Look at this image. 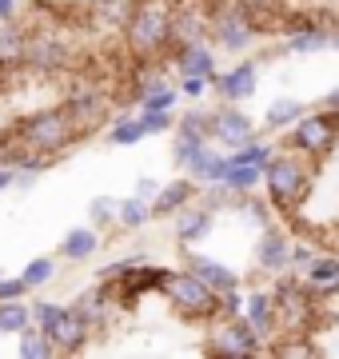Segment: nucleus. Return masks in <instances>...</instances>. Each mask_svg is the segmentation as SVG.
Instances as JSON below:
<instances>
[{
  "label": "nucleus",
  "instance_id": "1",
  "mask_svg": "<svg viewBox=\"0 0 339 359\" xmlns=\"http://www.w3.org/2000/svg\"><path fill=\"white\" fill-rule=\"evenodd\" d=\"M16 140L25 144V152L32 156H44V160H60L76 148L88 132L80 128V120L68 112V104H56V108H36V112L20 116L13 124Z\"/></svg>",
  "mask_w": 339,
  "mask_h": 359
},
{
  "label": "nucleus",
  "instance_id": "2",
  "mask_svg": "<svg viewBox=\"0 0 339 359\" xmlns=\"http://www.w3.org/2000/svg\"><path fill=\"white\" fill-rule=\"evenodd\" d=\"M172 13H176V0H136L128 25L120 28L124 48L128 56L140 60H168L176 48V28H172Z\"/></svg>",
  "mask_w": 339,
  "mask_h": 359
},
{
  "label": "nucleus",
  "instance_id": "3",
  "mask_svg": "<svg viewBox=\"0 0 339 359\" xmlns=\"http://www.w3.org/2000/svg\"><path fill=\"white\" fill-rule=\"evenodd\" d=\"M312 184H315V160H307L303 152H291L284 144L263 164V196L275 208V216H296L303 200L312 196Z\"/></svg>",
  "mask_w": 339,
  "mask_h": 359
},
{
  "label": "nucleus",
  "instance_id": "4",
  "mask_svg": "<svg viewBox=\"0 0 339 359\" xmlns=\"http://www.w3.org/2000/svg\"><path fill=\"white\" fill-rule=\"evenodd\" d=\"M164 299L172 304V311L188 323H212L220 320V292L208 287L192 268H172L168 283H164Z\"/></svg>",
  "mask_w": 339,
  "mask_h": 359
},
{
  "label": "nucleus",
  "instance_id": "5",
  "mask_svg": "<svg viewBox=\"0 0 339 359\" xmlns=\"http://www.w3.org/2000/svg\"><path fill=\"white\" fill-rule=\"evenodd\" d=\"M32 323L48 332V339L56 344L60 355H76L88 347V320L80 316L72 304H56V299H32Z\"/></svg>",
  "mask_w": 339,
  "mask_h": 359
},
{
  "label": "nucleus",
  "instance_id": "6",
  "mask_svg": "<svg viewBox=\"0 0 339 359\" xmlns=\"http://www.w3.org/2000/svg\"><path fill=\"white\" fill-rule=\"evenodd\" d=\"M212 8V44L220 52H232V56H244V52L256 44V40L268 32V28L256 20V16H248L235 0H208Z\"/></svg>",
  "mask_w": 339,
  "mask_h": 359
},
{
  "label": "nucleus",
  "instance_id": "7",
  "mask_svg": "<svg viewBox=\"0 0 339 359\" xmlns=\"http://www.w3.org/2000/svg\"><path fill=\"white\" fill-rule=\"evenodd\" d=\"M284 148H291V152H303L307 160H315V164H324L327 156H335L339 148V116L335 112H307L287 128L284 136Z\"/></svg>",
  "mask_w": 339,
  "mask_h": 359
},
{
  "label": "nucleus",
  "instance_id": "8",
  "mask_svg": "<svg viewBox=\"0 0 339 359\" xmlns=\"http://www.w3.org/2000/svg\"><path fill=\"white\" fill-rule=\"evenodd\" d=\"M204 351L220 359H251V355H268V339L248 323V316H232V320L208 323Z\"/></svg>",
  "mask_w": 339,
  "mask_h": 359
},
{
  "label": "nucleus",
  "instance_id": "9",
  "mask_svg": "<svg viewBox=\"0 0 339 359\" xmlns=\"http://www.w3.org/2000/svg\"><path fill=\"white\" fill-rule=\"evenodd\" d=\"M72 65H76V48H72L56 28H36V32H32L28 56H25V72H36V76H64Z\"/></svg>",
  "mask_w": 339,
  "mask_h": 359
},
{
  "label": "nucleus",
  "instance_id": "10",
  "mask_svg": "<svg viewBox=\"0 0 339 359\" xmlns=\"http://www.w3.org/2000/svg\"><path fill=\"white\" fill-rule=\"evenodd\" d=\"M168 271L172 268H160L152 259H140V264H132L120 280H112V295H116V308L132 311L140 304L144 295H164V283H168ZM108 283V280H104Z\"/></svg>",
  "mask_w": 339,
  "mask_h": 359
},
{
  "label": "nucleus",
  "instance_id": "11",
  "mask_svg": "<svg viewBox=\"0 0 339 359\" xmlns=\"http://www.w3.org/2000/svg\"><path fill=\"white\" fill-rule=\"evenodd\" d=\"M327 48H331V20H315V16H287L284 20V52L315 56Z\"/></svg>",
  "mask_w": 339,
  "mask_h": 359
},
{
  "label": "nucleus",
  "instance_id": "12",
  "mask_svg": "<svg viewBox=\"0 0 339 359\" xmlns=\"http://www.w3.org/2000/svg\"><path fill=\"white\" fill-rule=\"evenodd\" d=\"M251 136H260V124L244 112V104H228L220 100V108H212V140L220 144V148H240V144H248Z\"/></svg>",
  "mask_w": 339,
  "mask_h": 359
},
{
  "label": "nucleus",
  "instance_id": "13",
  "mask_svg": "<svg viewBox=\"0 0 339 359\" xmlns=\"http://www.w3.org/2000/svg\"><path fill=\"white\" fill-rule=\"evenodd\" d=\"M291 236H287L284 228H275V224H268V228H260V240H256V248H251V264H256V271L260 276H284V271H291Z\"/></svg>",
  "mask_w": 339,
  "mask_h": 359
},
{
  "label": "nucleus",
  "instance_id": "14",
  "mask_svg": "<svg viewBox=\"0 0 339 359\" xmlns=\"http://www.w3.org/2000/svg\"><path fill=\"white\" fill-rule=\"evenodd\" d=\"M212 92L228 104H248L260 92V65L251 56H240L232 68H220V76L212 80Z\"/></svg>",
  "mask_w": 339,
  "mask_h": 359
},
{
  "label": "nucleus",
  "instance_id": "15",
  "mask_svg": "<svg viewBox=\"0 0 339 359\" xmlns=\"http://www.w3.org/2000/svg\"><path fill=\"white\" fill-rule=\"evenodd\" d=\"M64 104H68V112L80 120V128L84 132L100 128V124L108 120V88L92 84V80H76V84L68 88Z\"/></svg>",
  "mask_w": 339,
  "mask_h": 359
},
{
  "label": "nucleus",
  "instance_id": "16",
  "mask_svg": "<svg viewBox=\"0 0 339 359\" xmlns=\"http://www.w3.org/2000/svg\"><path fill=\"white\" fill-rule=\"evenodd\" d=\"M216 44L212 40H184L176 44L168 56V65L176 68V76H204V80H216L220 76V65H216Z\"/></svg>",
  "mask_w": 339,
  "mask_h": 359
},
{
  "label": "nucleus",
  "instance_id": "17",
  "mask_svg": "<svg viewBox=\"0 0 339 359\" xmlns=\"http://www.w3.org/2000/svg\"><path fill=\"white\" fill-rule=\"evenodd\" d=\"M212 228H216V212L212 208H204L196 200V204L180 208L176 216H172V231H176V244L184 248V252H192V248H200L204 240L212 236Z\"/></svg>",
  "mask_w": 339,
  "mask_h": 359
},
{
  "label": "nucleus",
  "instance_id": "18",
  "mask_svg": "<svg viewBox=\"0 0 339 359\" xmlns=\"http://www.w3.org/2000/svg\"><path fill=\"white\" fill-rule=\"evenodd\" d=\"M72 308L88 320V327L92 332H100L108 320H112V308H116V295H112V283H104V280H96L92 287H84V292L72 299Z\"/></svg>",
  "mask_w": 339,
  "mask_h": 359
},
{
  "label": "nucleus",
  "instance_id": "19",
  "mask_svg": "<svg viewBox=\"0 0 339 359\" xmlns=\"http://www.w3.org/2000/svg\"><path fill=\"white\" fill-rule=\"evenodd\" d=\"M244 316H248V323L263 335V339H268V344H272V339H279V304H275L272 287H256V292H248Z\"/></svg>",
  "mask_w": 339,
  "mask_h": 359
},
{
  "label": "nucleus",
  "instance_id": "20",
  "mask_svg": "<svg viewBox=\"0 0 339 359\" xmlns=\"http://www.w3.org/2000/svg\"><path fill=\"white\" fill-rule=\"evenodd\" d=\"M196 200H200V184L184 172V176L168 180V184H160L156 200H152V212H156V219H172L180 208L196 204Z\"/></svg>",
  "mask_w": 339,
  "mask_h": 359
},
{
  "label": "nucleus",
  "instance_id": "21",
  "mask_svg": "<svg viewBox=\"0 0 339 359\" xmlns=\"http://www.w3.org/2000/svg\"><path fill=\"white\" fill-rule=\"evenodd\" d=\"M172 28H176V44L184 40H212V8L208 4H188L176 0V13H172Z\"/></svg>",
  "mask_w": 339,
  "mask_h": 359
},
{
  "label": "nucleus",
  "instance_id": "22",
  "mask_svg": "<svg viewBox=\"0 0 339 359\" xmlns=\"http://www.w3.org/2000/svg\"><path fill=\"white\" fill-rule=\"evenodd\" d=\"M184 268H192L200 276V280L208 283V287H216V292H228V287H240V271L232 268V264H223V259L208 256V252H188V264Z\"/></svg>",
  "mask_w": 339,
  "mask_h": 359
},
{
  "label": "nucleus",
  "instance_id": "23",
  "mask_svg": "<svg viewBox=\"0 0 339 359\" xmlns=\"http://www.w3.org/2000/svg\"><path fill=\"white\" fill-rule=\"evenodd\" d=\"M100 244H104V236H100V228H96V224L68 228L64 240H60V248H56V256L68 259V264H88V259L100 252Z\"/></svg>",
  "mask_w": 339,
  "mask_h": 359
},
{
  "label": "nucleus",
  "instance_id": "24",
  "mask_svg": "<svg viewBox=\"0 0 339 359\" xmlns=\"http://www.w3.org/2000/svg\"><path fill=\"white\" fill-rule=\"evenodd\" d=\"M28 40H32V28H25L20 20H0V65L8 72L25 68Z\"/></svg>",
  "mask_w": 339,
  "mask_h": 359
},
{
  "label": "nucleus",
  "instance_id": "25",
  "mask_svg": "<svg viewBox=\"0 0 339 359\" xmlns=\"http://www.w3.org/2000/svg\"><path fill=\"white\" fill-rule=\"evenodd\" d=\"M303 283H307L315 295L335 299L339 295V252H319V256L312 259V268L303 271Z\"/></svg>",
  "mask_w": 339,
  "mask_h": 359
},
{
  "label": "nucleus",
  "instance_id": "26",
  "mask_svg": "<svg viewBox=\"0 0 339 359\" xmlns=\"http://www.w3.org/2000/svg\"><path fill=\"white\" fill-rule=\"evenodd\" d=\"M228 164H232L228 148H220L216 140H208V144L196 152V160L188 164V176L196 180V184H216V180L228 176Z\"/></svg>",
  "mask_w": 339,
  "mask_h": 359
},
{
  "label": "nucleus",
  "instance_id": "27",
  "mask_svg": "<svg viewBox=\"0 0 339 359\" xmlns=\"http://www.w3.org/2000/svg\"><path fill=\"white\" fill-rule=\"evenodd\" d=\"M144 124H140V112H120L108 120L104 128V140L112 144V148H136V144H144Z\"/></svg>",
  "mask_w": 339,
  "mask_h": 359
},
{
  "label": "nucleus",
  "instance_id": "28",
  "mask_svg": "<svg viewBox=\"0 0 339 359\" xmlns=\"http://www.w3.org/2000/svg\"><path fill=\"white\" fill-rule=\"evenodd\" d=\"M303 112H307L303 100H296V96H275V100L268 104V112H263V128L268 132H287Z\"/></svg>",
  "mask_w": 339,
  "mask_h": 359
},
{
  "label": "nucleus",
  "instance_id": "29",
  "mask_svg": "<svg viewBox=\"0 0 339 359\" xmlns=\"http://www.w3.org/2000/svg\"><path fill=\"white\" fill-rule=\"evenodd\" d=\"M16 355H20V359H53V355H60V351H56V344L48 339L44 327L28 323L25 332L16 335Z\"/></svg>",
  "mask_w": 339,
  "mask_h": 359
},
{
  "label": "nucleus",
  "instance_id": "30",
  "mask_svg": "<svg viewBox=\"0 0 339 359\" xmlns=\"http://www.w3.org/2000/svg\"><path fill=\"white\" fill-rule=\"evenodd\" d=\"M228 156H232V152H228ZM223 184H228L235 196L263 192V164H240V160H232V164H228V176H223Z\"/></svg>",
  "mask_w": 339,
  "mask_h": 359
},
{
  "label": "nucleus",
  "instance_id": "31",
  "mask_svg": "<svg viewBox=\"0 0 339 359\" xmlns=\"http://www.w3.org/2000/svg\"><path fill=\"white\" fill-rule=\"evenodd\" d=\"M152 219H156L152 200H144V196H136V192L120 200V228H124V231H144Z\"/></svg>",
  "mask_w": 339,
  "mask_h": 359
},
{
  "label": "nucleus",
  "instance_id": "32",
  "mask_svg": "<svg viewBox=\"0 0 339 359\" xmlns=\"http://www.w3.org/2000/svg\"><path fill=\"white\" fill-rule=\"evenodd\" d=\"M32 323V299H4L0 304V335H20Z\"/></svg>",
  "mask_w": 339,
  "mask_h": 359
},
{
  "label": "nucleus",
  "instance_id": "33",
  "mask_svg": "<svg viewBox=\"0 0 339 359\" xmlns=\"http://www.w3.org/2000/svg\"><path fill=\"white\" fill-rule=\"evenodd\" d=\"M235 4H240L248 16H256L268 32H272V25L287 20V8H291V0H235Z\"/></svg>",
  "mask_w": 339,
  "mask_h": 359
},
{
  "label": "nucleus",
  "instance_id": "34",
  "mask_svg": "<svg viewBox=\"0 0 339 359\" xmlns=\"http://www.w3.org/2000/svg\"><path fill=\"white\" fill-rule=\"evenodd\" d=\"M56 271H60V259L56 256H32L25 268H20V276H25V283L36 292V287H48V283L56 280Z\"/></svg>",
  "mask_w": 339,
  "mask_h": 359
},
{
  "label": "nucleus",
  "instance_id": "35",
  "mask_svg": "<svg viewBox=\"0 0 339 359\" xmlns=\"http://www.w3.org/2000/svg\"><path fill=\"white\" fill-rule=\"evenodd\" d=\"M232 212H235V216H244L251 228H268V224H272V216H275V208L268 204V196H263V200H256V192L240 196Z\"/></svg>",
  "mask_w": 339,
  "mask_h": 359
},
{
  "label": "nucleus",
  "instance_id": "36",
  "mask_svg": "<svg viewBox=\"0 0 339 359\" xmlns=\"http://www.w3.org/2000/svg\"><path fill=\"white\" fill-rule=\"evenodd\" d=\"M88 224L96 228H120V200L116 196H92L88 200Z\"/></svg>",
  "mask_w": 339,
  "mask_h": 359
},
{
  "label": "nucleus",
  "instance_id": "37",
  "mask_svg": "<svg viewBox=\"0 0 339 359\" xmlns=\"http://www.w3.org/2000/svg\"><path fill=\"white\" fill-rule=\"evenodd\" d=\"M180 136H196V140H212V112L204 108H188V112L176 116V128Z\"/></svg>",
  "mask_w": 339,
  "mask_h": 359
},
{
  "label": "nucleus",
  "instance_id": "38",
  "mask_svg": "<svg viewBox=\"0 0 339 359\" xmlns=\"http://www.w3.org/2000/svg\"><path fill=\"white\" fill-rule=\"evenodd\" d=\"M235 200H240V196H235L232 188L223 184V180H216V184H200V204L212 208L216 216H220V212H232Z\"/></svg>",
  "mask_w": 339,
  "mask_h": 359
},
{
  "label": "nucleus",
  "instance_id": "39",
  "mask_svg": "<svg viewBox=\"0 0 339 359\" xmlns=\"http://www.w3.org/2000/svg\"><path fill=\"white\" fill-rule=\"evenodd\" d=\"M275 152H279V144L263 140V136H251L248 144L232 148V160H240V164H268V160H272Z\"/></svg>",
  "mask_w": 339,
  "mask_h": 359
},
{
  "label": "nucleus",
  "instance_id": "40",
  "mask_svg": "<svg viewBox=\"0 0 339 359\" xmlns=\"http://www.w3.org/2000/svg\"><path fill=\"white\" fill-rule=\"evenodd\" d=\"M208 140H196V136H180V132H176V140H172V164L180 168V172H188V164L196 160V152Z\"/></svg>",
  "mask_w": 339,
  "mask_h": 359
},
{
  "label": "nucleus",
  "instance_id": "41",
  "mask_svg": "<svg viewBox=\"0 0 339 359\" xmlns=\"http://www.w3.org/2000/svg\"><path fill=\"white\" fill-rule=\"evenodd\" d=\"M176 100H180V84H164V88L148 92V96H140V108H152V112H172L176 108Z\"/></svg>",
  "mask_w": 339,
  "mask_h": 359
},
{
  "label": "nucleus",
  "instance_id": "42",
  "mask_svg": "<svg viewBox=\"0 0 339 359\" xmlns=\"http://www.w3.org/2000/svg\"><path fill=\"white\" fill-rule=\"evenodd\" d=\"M140 124L148 136H164V132L176 128V116L172 112H152V108H140Z\"/></svg>",
  "mask_w": 339,
  "mask_h": 359
},
{
  "label": "nucleus",
  "instance_id": "43",
  "mask_svg": "<svg viewBox=\"0 0 339 359\" xmlns=\"http://www.w3.org/2000/svg\"><path fill=\"white\" fill-rule=\"evenodd\" d=\"M244 304H248V292H244V287H228V292H220V320L244 316Z\"/></svg>",
  "mask_w": 339,
  "mask_h": 359
},
{
  "label": "nucleus",
  "instance_id": "44",
  "mask_svg": "<svg viewBox=\"0 0 339 359\" xmlns=\"http://www.w3.org/2000/svg\"><path fill=\"white\" fill-rule=\"evenodd\" d=\"M28 292H32V287L25 283L20 271H16V276H0V304H4V299H25Z\"/></svg>",
  "mask_w": 339,
  "mask_h": 359
},
{
  "label": "nucleus",
  "instance_id": "45",
  "mask_svg": "<svg viewBox=\"0 0 339 359\" xmlns=\"http://www.w3.org/2000/svg\"><path fill=\"white\" fill-rule=\"evenodd\" d=\"M319 256V252H315L312 244H307V240H300V244H291V271H296V276H303V271L312 268V259Z\"/></svg>",
  "mask_w": 339,
  "mask_h": 359
},
{
  "label": "nucleus",
  "instance_id": "46",
  "mask_svg": "<svg viewBox=\"0 0 339 359\" xmlns=\"http://www.w3.org/2000/svg\"><path fill=\"white\" fill-rule=\"evenodd\" d=\"M212 88V80L204 76H180V96H188V100H204Z\"/></svg>",
  "mask_w": 339,
  "mask_h": 359
},
{
  "label": "nucleus",
  "instance_id": "47",
  "mask_svg": "<svg viewBox=\"0 0 339 359\" xmlns=\"http://www.w3.org/2000/svg\"><path fill=\"white\" fill-rule=\"evenodd\" d=\"M25 8H28V0H0V20H20Z\"/></svg>",
  "mask_w": 339,
  "mask_h": 359
},
{
  "label": "nucleus",
  "instance_id": "48",
  "mask_svg": "<svg viewBox=\"0 0 339 359\" xmlns=\"http://www.w3.org/2000/svg\"><path fill=\"white\" fill-rule=\"evenodd\" d=\"M156 192H160V180H152V176L136 180V196H144V200H156Z\"/></svg>",
  "mask_w": 339,
  "mask_h": 359
},
{
  "label": "nucleus",
  "instance_id": "49",
  "mask_svg": "<svg viewBox=\"0 0 339 359\" xmlns=\"http://www.w3.org/2000/svg\"><path fill=\"white\" fill-rule=\"evenodd\" d=\"M32 188H36V172L16 168V192H32Z\"/></svg>",
  "mask_w": 339,
  "mask_h": 359
},
{
  "label": "nucleus",
  "instance_id": "50",
  "mask_svg": "<svg viewBox=\"0 0 339 359\" xmlns=\"http://www.w3.org/2000/svg\"><path fill=\"white\" fill-rule=\"evenodd\" d=\"M8 188H16V168L0 164V192H8Z\"/></svg>",
  "mask_w": 339,
  "mask_h": 359
},
{
  "label": "nucleus",
  "instance_id": "51",
  "mask_svg": "<svg viewBox=\"0 0 339 359\" xmlns=\"http://www.w3.org/2000/svg\"><path fill=\"white\" fill-rule=\"evenodd\" d=\"M104 4H116V0H84V8H88V13H96V8H104Z\"/></svg>",
  "mask_w": 339,
  "mask_h": 359
},
{
  "label": "nucleus",
  "instance_id": "52",
  "mask_svg": "<svg viewBox=\"0 0 339 359\" xmlns=\"http://www.w3.org/2000/svg\"><path fill=\"white\" fill-rule=\"evenodd\" d=\"M8 84H13V80H8V68L0 65V96H4V92H8Z\"/></svg>",
  "mask_w": 339,
  "mask_h": 359
},
{
  "label": "nucleus",
  "instance_id": "53",
  "mask_svg": "<svg viewBox=\"0 0 339 359\" xmlns=\"http://www.w3.org/2000/svg\"><path fill=\"white\" fill-rule=\"evenodd\" d=\"M331 48L339 52V16H335V20H331Z\"/></svg>",
  "mask_w": 339,
  "mask_h": 359
}]
</instances>
